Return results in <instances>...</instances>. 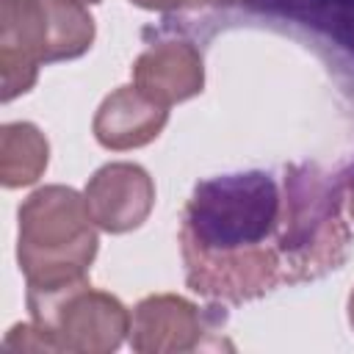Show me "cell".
Wrapping results in <instances>:
<instances>
[{"label": "cell", "mask_w": 354, "mask_h": 354, "mask_svg": "<svg viewBox=\"0 0 354 354\" xmlns=\"http://www.w3.org/2000/svg\"><path fill=\"white\" fill-rule=\"evenodd\" d=\"M66 3H80V6H94V3H100V0H66Z\"/></svg>", "instance_id": "9a60e30c"}, {"label": "cell", "mask_w": 354, "mask_h": 354, "mask_svg": "<svg viewBox=\"0 0 354 354\" xmlns=\"http://www.w3.org/2000/svg\"><path fill=\"white\" fill-rule=\"evenodd\" d=\"M169 122V108L158 105L136 86H122L102 100L94 116V138L108 149L144 147L160 136Z\"/></svg>", "instance_id": "9c48e42d"}, {"label": "cell", "mask_w": 354, "mask_h": 354, "mask_svg": "<svg viewBox=\"0 0 354 354\" xmlns=\"http://www.w3.org/2000/svg\"><path fill=\"white\" fill-rule=\"evenodd\" d=\"M47 169V138L30 122H11L0 130V180L6 188H22Z\"/></svg>", "instance_id": "8fae6325"}, {"label": "cell", "mask_w": 354, "mask_h": 354, "mask_svg": "<svg viewBox=\"0 0 354 354\" xmlns=\"http://www.w3.org/2000/svg\"><path fill=\"white\" fill-rule=\"evenodd\" d=\"M210 332V313L196 304L158 293L138 301L130 318V346L136 351H191L205 348L202 335Z\"/></svg>", "instance_id": "52a82bcc"}, {"label": "cell", "mask_w": 354, "mask_h": 354, "mask_svg": "<svg viewBox=\"0 0 354 354\" xmlns=\"http://www.w3.org/2000/svg\"><path fill=\"white\" fill-rule=\"evenodd\" d=\"M91 218L105 232H130L141 227L155 205V185L136 163H108L86 185Z\"/></svg>", "instance_id": "8992f818"}, {"label": "cell", "mask_w": 354, "mask_h": 354, "mask_svg": "<svg viewBox=\"0 0 354 354\" xmlns=\"http://www.w3.org/2000/svg\"><path fill=\"white\" fill-rule=\"evenodd\" d=\"M285 185L268 171L199 180L183 210L180 249L194 293L232 304L285 285Z\"/></svg>", "instance_id": "6da1fadb"}, {"label": "cell", "mask_w": 354, "mask_h": 354, "mask_svg": "<svg viewBox=\"0 0 354 354\" xmlns=\"http://www.w3.org/2000/svg\"><path fill=\"white\" fill-rule=\"evenodd\" d=\"M28 310L44 351H113L130 332L124 304L111 293L91 290L88 279L28 290Z\"/></svg>", "instance_id": "5b68a950"}, {"label": "cell", "mask_w": 354, "mask_h": 354, "mask_svg": "<svg viewBox=\"0 0 354 354\" xmlns=\"http://www.w3.org/2000/svg\"><path fill=\"white\" fill-rule=\"evenodd\" d=\"M288 232H285V285L313 282L340 268L351 249V232L343 221V177L315 163L282 169Z\"/></svg>", "instance_id": "3957f363"}, {"label": "cell", "mask_w": 354, "mask_h": 354, "mask_svg": "<svg viewBox=\"0 0 354 354\" xmlns=\"http://www.w3.org/2000/svg\"><path fill=\"white\" fill-rule=\"evenodd\" d=\"M249 8L307 25L354 58V0H249Z\"/></svg>", "instance_id": "30bf717a"}, {"label": "cell", "mask_w": 354, "mask_h": 354, "mask_svg": "<svg viewBox=\"0 0 354 354\" xmlns=\"http://www.w3.org/2000/svg\"><path fill=\"white\" fill-rule=\"evenodd\" d=\"M130 3L152 11H169V8H188V6H230L241 0H130Z\"/></svg>", "instance_id": "7c38bea8"}, {"label": "cell", "mask_w": 354, "mask_h": 354, "mask_svg": "<svg viewBox=\"0 0 354 354\" xmlns=\"http://www.w3.org/2000/svg\"><path fill=\"white\" fill-rule=\"evenodd\" d=\"M97 254L94 218L75 188L47 185L19 205L17 260L28 290H53L88 279Z\"/></svg>", "instance_id": "7a4b0ae2"}, {"label": "cell", "mask_w": 354, "mask_h": 354, "mask_svg": "<svg viewBox=\"0 0 354 354\" xmlns=\"http://www.w3.org/2000/svg\"><path fill=\"white\" fill-rule=\"evenodd\" d=\"M0 19L3 102L30 91L41 64L77 58L94 39V19L80 3L3 0Z\"/></svg>", "instance_id": "277c9868"}, {"label": "cell", "mask_w": 354, "mask_h": 354, "mask_svg": "<svg viewBox=\"0 0 354 354\" xmlns=\"http://www.w3.org/2000/svg\"><path fill=\"white\" fill-rule=\"evenodd\" d=\"M348 321L354 326V290H351V299H348Z\"/></svg>", "instance_id": "5bb4252c"}, {"label": "cell", "mask_w": 354, "mask_h": 354, "mask_svg": "<svg viewBox=\"0 0 354 354\" xmlns=\"http://www.w3.org/2000/svg\"><path fill=\"white\" fill-rule=\"evenodd\" d=\"M202 83V55L188 41H163L149 47L133 66V86L163 108L199 94Z\"/></svg>", "instance_id": "ba28073f"}, {"label": "cell", "mask_w": 354, "mask_h": 354, "mask_svg": "<svg viewBox=\"0 0 354 354\" xmlns=\"http://www.w3.org/2000/svg\"><path fill=\"white\" fill-rule=\"evenodd\" d=\"M343 191H346V199H348V210H351V218H354V166L343 174Z\"/></svg>", "instance_id": "4fadbf2b"}]
</instances>
